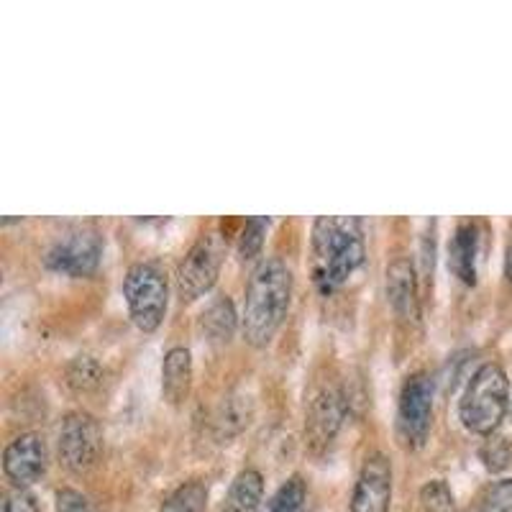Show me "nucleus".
Masks as SVG:
<instances>
[{"label":"nucleus","mask_w":512,"mask_h":512,"mask_svg":"<svg viewBox=\"0 0 512 512\" xmlns=\"http://www.w3.org/2000/svg\"><path fill=\"white\" fill-rule=\"evenodd\" d=\"M292 303V272L280 256H267L256 264L246 285L244 331L246 344L262 349L277 336Z\"/></svg>","instance_id":"2"},{"label":"nucleus","mask_w":512,"mask_h":512,"mask_svg":"<svg viewBox=\"0 0 512 512\" xmlns=\"http://www.w3.org/2000/svg\"><path fill=\"white\" fill-rule=\"evenodd\" d=\"M67 382L75 387V390H93L95 384L103 377V369H100L98 361L93 356H77L75 361L67 369Z\"/></svg>","instance_id":"22"},{"label":"nucleus","mask_w":512,"mask_h":512,"mask_svg":"<svg viewBox=\"0 0 512 512\" xmlns=\"http://www.w3.org/2000/svg\"><path fill=\"white\" fill-rule=\"evenodd\" d=\"M305 502V482L300 477H290L269 500L267 512H300Z\"/></svg>","instance_id":"20"},{"label":"nucleus","mask_w":512,"mask_h":512,"mask_svg":"<svg viewBox=\"0 0 512 512\" xmlns=\"http://www.w3.org/2000/svg\"><path fill=\"white\" fill-rule=\"evenodd\" d=\"M269 223L272 221L264 216H254L244 223V228H241V236H239V256L244 259V262L254 259V256L262 251L264 236H267V231H269Z\"/></svg>","instance_id":"19"},{"label":"nucleus","mask_w":512,"mask_h":512,"mask_svg":"<svg viewBox=\"0 0 512 512\" xmlns=\"http://www.w3.org/2000/svg\"><path fill=\"white\" fill-rule=\"evenodd\" d=\"M420 512H454V495L443 479H433L420 489Z\"/></svg>","instance_id":"21"},{"label":"nucleus","mask_w":512,"mask_h":512,"mask_svg":"<svg viewBox=\"0 0 512 512\" xmlns=\"http://www.w3.org/2000/svg\"><path fill=\"white\" fill-rule=\"evenodd\" d=\"M3 512H39V502L31 492L16 487L3 497Z\"/></svg>","instance_id":"26"},{"label":"nucleus","mask_w":512,"mask_h":512,"mask_svg":"<svg viewBox=\"0 0 512 512\" xmlns=\"http://www.w3.org/2000/svg\"><path fill=\"white\" fill-rule=\"evenodd\" d=\"M482 512H512V479H500L484 492Z\"/></svg>","instance_id":"24"},{"label":"nucleus","mask_w":512,"mask_h":512,"mask_svg":"<svg viewBox=\"0 0 512 512\" xmlns=\"http://www.w3.org/2000/svg\"><path fill=\"white\" fill-rule=\"evenodd\" d=\"M384 290H387V303L397 318L408 320V323L420 318L418 274H415L410 259L397 256L395 262H390L387 274H384Z\"/></svg>","instance_id":"12"},{"label":"nucleus","mask_w":512,"mask_h":512,"mask_svg":"<svg viewBox=\"0 0 512 512\" xmlns=\"http://www.w3.org/2000/svg\"><path fill=\"white\" fill-rule=\"evenodd\" d=\"M49 466L47 441L39 433H21L13 438L3 451V472L11 479L13 487L26 489L36 479L44 477Z\"/></svg>","instance_id":"11"},{"label":"nucleus","mask_w":512,"mask_h":512,"mask_svg":"<svg viewBox=\"0 0 512 512\" xmlns=\"http://www.w3.org/2000/svg\"><path fill=\"white\" fill-rule=\"evenodd\" d=\"M466 512H482V510H479V507H477V510H466Z\"/></svg>","instance_id":"28"},{"label":"nucleus","mask_w":512,"mask_h":512,"mask_svg":"<svg viewBox=\"0 0 512 512\" xmlns=\"http://www.w3.org/2000/svg\"><path fill=\"white\" fill-rule=\"evenodd\" d=\"M392 464L379 451L369 454L359 469L351 497V512H390Z\"/></svg>","instance_id":"10"},{"label":"nucleus","mask_w":512,"mask_h":512,"mask_svg":"<svg viewBox=\"0 0 512 512\" xmlns=\"http://www.w3.org/2000/svg\"><path fill=\"white\" fill-rule=\"evenodd\" d=\"M54 502H57V512H93L88 497L70 487L59 489L57 497H54Z\"/></svg>","instance_id":"25"},{"label":"nucleus","mask_w":512,"mask_h":512,"mask_svg":"<svg viewBox=\"0 0 512 512\" xmlns=\"http://www.w3.org/2000/svg\"><path fill=\"white\" fill-rule=\"evenodd\" d=\"M223 256H226V244H223L221 233L216 231L203 233L187 249L182 262L177 264V292H180L182 300L192 303V300H198L205 292L213 290L218 274H221Z\"/></svg>","instance_id":"5"},{"label":"nucleus","mask_w":512,"mask_h":512,"mask_svg":"<svg viewBox=\"0 0 512 512\" xmlns=\"http://www.w3.org/2000/svg\"><path fill=\"white\" fill-rule=\"evenodd\" d=\"M192 387V354L185 346H175L162 361V395L169 405H182Z\"/></svg>","instance_id":"14"},{"label":"nucleus","mask_w":512,"mask_h":512,"mask_svg":"<svg viewBox=\"0 0 512 512\" xmlns=\"http://www.w3.org/2000/svg\"><path fill=\"white\" fill-rule=\"evenodd\" d=\"M433 397L436 384L428 372H413L402 382L397 402V433L402 446L420 448L428 441L433 425Z\"/></svg>","instance_id":"6"},{"label":"nucleus","mask_w":512,"mask_h":512,"mask_svg":"<svg viewBox=\"0 0 512 512\" xmlns=\"http://www.w3.org/2000/svg\"><path fill=\"white\" fill-rule=\"evenodd\" d=\"M346 402L341 387L333 382L315 384L305 402V436L313 451H323L333 443L338 428L344 423Z\"/></svg>","instance_id":"8"},{"label":"nucleus","mask_w":512,"mask_h":512,"mask_svg":"<svg viewBox=\"0 0 512 512\" xmlns=\"http://www.w3.org/2000/svg\"><path fill=\"white\" fill-rule=\"evenodd\" d=\"M479 251H482V231L474 221H461L448 241V269L464 285H477Z\"/></svg>","instance_id":"13"},{"label":"nucleus","mask_w":512,"mask_h":512,"mask_svg":"<svg viewBox=\"0 0 512 512\" xmlns=\"http://www.w3.org/2000/svg\"><path fill=\"white\" fill-rule=\"evenodd\" d=\"M510 405V382L500 364L489 361L472 374L459 402V420L469 433L492 436L505 420Z\"/></svg>","instance_id":"3"},{"label":"nucleus","mask_w":512,"mask_h":512,"mask_svg":"<svg viewBox=\"0 0 512 512\" xmlns=\"http://www.w3.org/2000/svg\"><path fill=\"white\" fill-rule=\"evenodd\" d=\"M264 479L256 469H244L236 474L231 489H228L223 512H256L262 505Z\"/></svg>","instance_id":"15"},{"label":"nucleus","mask_w":512,"mask_h":512,"mask_svg":"<svg viewBox=\"0 0 512 512\" xmlns=\"http://www.w3.org/2000/svg\"><path fill=\"white\" fill-rule=\"evenodd\" d=\"M364 226L354 216H320L310 236V272L320 295H333L364 264Z\"/></svg>","instance_id":"1"},{"label":"nucleus","mask_w":512,"mask_h":512,"mask_svg":"<svg viewBox=\"0 0 512 512\" xmlns=\"http://www.w3.org/2000/svg\"><path fill=\"white\" fill-rule=\"evenodd\" d=\"M103 425L88 410H72L59 428V459L70 472L82 474L93 469L103 456Z\"/></svg>","instance_id":"7"},{"label":"nucleus","mask_w":512,"mask_h":512,"mask_svg":"<svg viewBox=\"0 0 512 512\" xmlns=\"http://www.w3.org/2000/svg\"><path fill=\"white\" fill-rule=\"evenodd\" d=\"M505 274H507V280L512 282V241H510V246H507V256H505Z\"/></svg>","instance_id":"27"},{"label":"nucleus","mask_w":512,"mask_h":512,"mask_svg":"<svg viewBox=\"0 0 512 512\" xmlns=\"http://www.w3.org/2000/svg\"><path fill=\"white\" fill-rule=\"evenodd\" d=\"M236 323H239V318H236V308H233V300L228 295L216 297L200 315V328L216 344L231 341Z\"/></svg>","instance_id":"16"},{"label":"nucleus","mask_w":512,"mask_h":512,"mask_svg":"<svg viewBox=\"0 0 512 512\" xmlns=\"http://www.w3.org/2000/svg\"><path fill=\"white\" fill-rule=\"evenodd\" d=\"M100 256H103L100 233L82 228V231L67 233L49 246L44 254V267L64 277H90L98 269Z\"/></svg>","instance_id":"9"},{"label":"nucleus","mask_w":512,"mask_h":512,"mask_svg":"<svg viewBox=\"0 0 512 512\" xmlns=\"http://www.w3.org/2000/svg\"><path fill=\"white\" fill-rule=\"evenodd\" d=\"M123 297H126L128 315L144 333H152L162 326L167 315L169 285L167 274L152 262L131 264L123 277Z\"/></svg>","instance_id":"4"},{"label":"nucleus","mask_w":512,"mask_h":512,"mask_svg":"<svg viewBox=\"0 0 512 512\" xmlns=\"http://www.w3.org/2000/svg\"><path fill=\"white\" fill-rule=\"evenodd\" d=\"M482 461L489 472H502L505 466L512 464V446L507 438L487 436V443L482 446Z\"/></svg>","instance_id":"23"},{"label":"nucleus","mask_w":512,"mask_h":512,"mask_svg":"<svg viewBox=\"0 0 512 512\" xmlns=\"http://www.w3.org/2000/svg\"><path fill=\"white\" fill-rule=\"evenodd\" d=\"M159 512H208V487L203 482H185L162 502Z\"/></svg>","instance_id":"17"},{"label":"nucleus","mask_w":512,"mask_h":512,"mask_svg":"<svg viewBox=\"0 0 512 512\" xmlns=\"http://www.w3.org/2000/svg\"><path fill=\"white\" fill-rule=\"evenodd\" d=\"M249 415V402H244V397H228L216 413V423H213L216 425V436L221 441H228L236 433H241L246 428V423H249Z\"/></svg>","instance_id":"18"}]
</instances>
